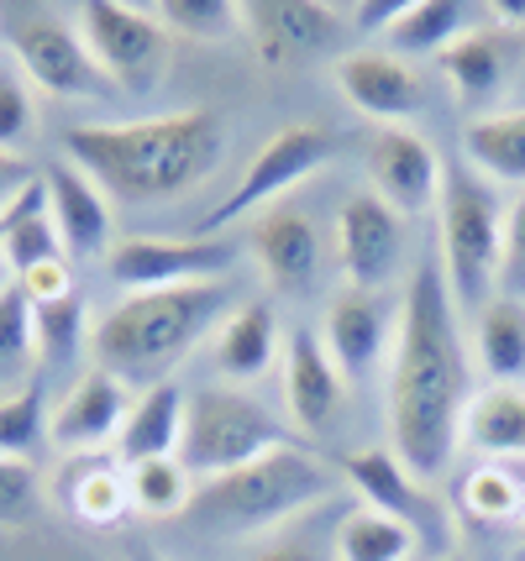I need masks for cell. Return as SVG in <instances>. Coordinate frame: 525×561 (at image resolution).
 I'll list each match as a JSON object with an SVG mask.
<instances>
[{
    "label": "cell",
    "instance_id": "cell-39",
    "mask_svg": "<svg viewBox=\"0 0 525 561\" xmlns=\"http://www.w3.org/2000/svg\"><path fill=\"white\" fill-rule=\"evenodd\" d=\"M11 284H16L32 305H53V299H69V294H75V268H69V257H53V263L26 268L22 278H11Z\"/></svg>",
    "mask_w": 525,
    "mask_h": 561
},
{
    "label": "cell",
    "instance_id": "cell-20",
    "mask_svg": "<svg viewBox=\"0 0 525 561\" xmlns=\"http://www.w3.org/2000/svg\"><path fill=\"white\" fill-rule=\"evenodd\" d=\"M252 252L278 294H300L321 268V231L310 210L284 199V205H269L263 216H252Z\"/></svg>",
    "mask_w": 525,
    "mask_h": 561
},
{
    "label": "cell",
    "instance_id": "cell-44",
    "mask_svg": "<svg viewBox=\"0 0 525 561\" xmlns=\"http://www.w3.org/2000/svg\"><path fill=\"white\" fill-rule=\"evenodd\" d=\"M126 561H163V557H158L152 546H137V551H132V557H126Z\"/></svg>",
    "mask_w": 525,
    "mask_h": 561
},
{
    "label": "cell",
    "instance_id": "cell-34",
    "mask_svg": "<svg viewBox=\"0 0 525 561\" xmlns=\"http://www.w3.org/2000/svg\"><path fill=\"white\" fill-rule=\"evenodd\" d=\"M48 436L43 425V383H22L16 393L0 399V457L26 462Z\"/></svg>",
    "mask_w": 525,
    "mask_h": 561
},
{
    "label": "cell",
    "instance_id": "cell-4",
    "mask_svg": "<svg viewBox=\"0 0 525 561\" xmlns=\"http://www.w3.org/2000/svg\"><path fill=\"white\" fill-rule=\"evenodd\" d=\"M331 489H336V478L305 446L289 440L258 462L201 483L190 499V519L201 530H216V536H252V530H269L278 519H289V514L316 510L321 499H331Z\"/></svg>",
    "mask_w": 525,
    "mask_h": 561
},
{
    "label": "cell",
    "instance_id": "cell-10",
    "mask_svg": "<svg viewBox=\"0 0 525 561\" xmlns=\"http://www.w3.org/2000/svg\"><path fill=\"white\" fill-rule=\"evenodd\" d=\"M237 263V242L226 237H122L105 252V268L126 294L210 284Z\"/></svg>",
    "mask_w": 525,
    "mask_h": 561
},
{
    "label": "cell",
    "instance_id": "cell-3",
    "mask_svg": "<svg viewBox=\"0 0 525 561\" xmlns=\"http://www.w3.org/2000/svg\"><path fill=\"white\" fill-rule=\"evenodd\" d=\"M226 278L210 284H184V289H148V294H122L101 320H95V367H105L122 383H169L195 346L205 342V331L221 320Z\"/></svg>",
    "mask_w": 525,
    "mask_h": 561
},
{
    "label": "cell",
    "instance_id": "cell-12",
    "mask_svg": "<svg viewBox=\"0 0 525 561\" xmlns=\"http://www.w3.org/2000/svg\"><path fill=\"white\" fill-rule=\"evenodd\" d=\"M331 79L357 116H368L378 126H404L410 116H421L425 105V79L410 69V58L389 48H352L331 64Z\"/></svg>",
    "mask_w": 525,
    "mask_h": 561
},
{
    "label": "cell",
    "instance_id": "cell-17",
    "mask_svg": "<svg viewBox=\"0 0 525 561\" xmlns=\"http://www.w3.org/2000/svg\"><path fill=\"white\" fill-rule=\"evenodd\" d=\"M284 404L300 436H326L347 410V378L326 357L321 331H295L284 342Z\"/></svg>",
    "mask_w": 525,
    "mask_h": 561
},
{
    "label": "cell",
    "instance_id": "cell-23",
    "mask_svg": "<svg viewBox=\"0 0 525 561\" xmlns=\"http://www.w3.org/2000/svg\"><path fill=\"white\" fill-rule=\"evenodd\" d=\"M284 352V336H278V310L252 299L242 310H231L226 325L216 331V346H210V367L221 373L226 383H252L263 378L269 367L278 363Z\"/></svg>",
    "mask_w": 525,
    "mask_h": 561
},
{
    "label": "cell",
    "instance_id": "cell-27",
    "mask_svg": "<svg viewBox=\"0 0 525 561\" xmlns=\"http://www.w3.org/2000/svg\"><path fill=\"white\" fill-rule=\"evenodd\" d=\"M5 247H0V257H5V268L11 278H22L26 268H37V263H53V257H69L64 242H58V226H53V210H48V190H43V179L26 190L5 216Z\"/></svg>",
    "mask_w": 525,
    "mask_h": 561
},
{
    "label": "cell",
    "instance_id": "cell-36",
    "mask_svg": "<svg viewBox=\"0 0 525 561\" xmlns=\"http://www.w3.org/2000/svg\"><path fill=\"white\" fill-rule=\"evenodd\" d=\"M32 331H37V352L48 363H69L79 352V336H84V305H79V294L53 299V305H32Z\"/></svg>",
    "mask_w": 525,
    "mask_h": 561
},
{
    "label": "cell",
    "instance_id": "cell-2",
    "mask_svg": "<svg viewBox=\"0 0 525 561\" xmlns=\"http://www.w3.org/2000/svg\"><path fill=\"white\" fill-rule=\"evenodd\" d=\"M64 158L122 205H163L201 190L226 158V122L205 105L148 122H90L64 131Z\"/></svg>",
    "mask_w": 525,
    "mask_h": 561
},
{
    "label": "cell",
    "instance_id": "cell-47",
    "mask_svg": "<svg viewBox=\"0 0 525 561\" xmlns=\"http://www.w3.org/2000/svg\"><path fill=\"white\" fill-rule=\"evenodd\" d=\"M436 561H457V557H436Z\"/></svg>",
    "mask_w": 525,
    "mask_h": 561
},
{
    "label": "cell",
    "instance_id": "cell-32",
    "mask_svg": "<svg viewBox=\"0 0 525 561\" xmlns=\"http://www.w3.org/2000/svg\"><path fill=\"white\" fill-rule=\"evenodd\" d=\"M132 472V510L148 519H169V514H190L195 499V478L184 472L179 457H152V462L126 467Z\"/></svg>",
    "mask_w": 525,
    "mask_h": 561
},
{
    "label": "cell",
    "instance_id": "cell-37",
    "mask_svg": "<svg viewBox=\"0 0 525 561\" xmlns=\"http://www.w3.org/2000/svg\"><path fill=\"white\" fill-rule=\"evenodd\" d=\"M32 131V84L16 64H0V152H16Z\"/></svg>",
    "mask_w": 525,
    "mask_h": 561
},
{
    "label": "cell",
    "instance_id": "cell-8",
    "mask_svg": "<svg viewBox=\"0 0 525 561\" xmlns=\"http://www.w3.org/2000/svg\"><path fill=\"white\" fill-rule=\"evenodd\" d=\"M336 131L321 122H289L278 126L269 142L252 152V163L242 169V179L226 190V199H216L201 220H195V237H216L221 226L242 216H263L269 205H284L295 184H305L310 173H321L336 158Z\"/></svg>",
    "mask_w": 525,
    "mask_h": 561
},
{
    "label": "cell",
    "instance_id": "cell-38",
    "mask_svg": "<svg viewBox=\"0 0 525 561\" xmlns=\"http://www.w3.org/2000/svg\"><path fill=\"white\" fill-rule=\"evenodd\" d=\"M37 514V472L0 457V525H26Z\"/></svg>",
    "mask_w": 525,
    "mask_h": 561
},
{
    "label": "cell",
    "instance_id": "cell-9",
    "mask_svg": "<svg viewBox=\"0 0 525 561\" xmlns=\"http://www.w3.org/2000/svg\"><path fill=\"white\" fill-rule=\"evenodd\" d=\"M84 48L95 53L101 73L116 90L148 95L163 84L174 64V37L152 16V5H122V0H90L75 11Z\"/></svg>",
    "mask_w": 525,
    "mask_h": 561
},
{
    "label": "cell",
    "instance_id": "cell-22",
    "mask_svg": "<svg viewBox=\"0 0 525 561\" xmlns=\"http://www.w3.org/2000/svg\"><path fill=\"white\" fill-rule=\"evenodd\" d=\"M442 73H447L452 95L468 100V105H483L504 90V79L521 64V32L515 26H473L468 37H457L442 58Z\"/></svg>",
    "mask_w": 525,
    "mask_h": 561
},
{
    "label": "cell",
    "instance_id": "cell-26",
    "mask_svg": "<svg viewBox=\"0 0 525 561\" xmlns=\"http://www.w3.org/2000/svg\"><path fill=\"white\" fill-rule=\"evenodd\" d=\"M463 158L494 184H525V105L473 116L463 126Z\"/></svg>",
    "mask_w": 525,
    "mask_h": 561
},
{
    "label": "cell",
    "instance_id": "cell-42",
    "mask_svg": "<svg viewBox=\"0 0 525 561\" xmlns=\"http://www.w3.org/2000/svg\"><path fill=\"white\" fill-rule=\"evenodd\" d=\"M32 184H37V173H32V163H26L22 152H0V216H5Z\"/></svg>",
    "mask_w": 525,
    "mask_h": 561
},
{
    "label": "cell",
    "instance_id": "cell-46",
    "mask_svg": "<svg viewBox=\"0 0 525 561\" xmlns=\"http://www.w3.org/2000/svg\"><path fill=\"white\" fill-rule=\"evenodd\" d=\"M515 561H525V546H521V551H515Z\"/></svg>",
    "mask_w": 525,
    "mask_h": 561
},
{
    "label": "cell",
    "instance_id": "cell-30",
    "mask_svg": "<svg viewBox=\"0 0 525 561\" xmlns=\"http://www.w3.org/2000/svg\"><path fill=\"white\" fill-rule=\"evenodd\" d=\"M421 536L384 510H352L336 530V561H410Z\"/></svg>",
    "mask_w": 525,
    "mask_h": 561
},
{
    "label": "cell",
    "instance_id": "cell-24",
    "mask_svg": "<svg viewBox=\"0 0 525 561\" xmlns=\"http://www.w3.org/2000/svg\"><path fill=\"white\" fill-rule=\"evenodd\" d=\"M184 399L190 393L179 383H152L132 410H126V425L116 436V457L126 467L152 462V457H179V436H184Z\"/></svg>",
    "mask_w": 525,
    "mask_h": 561
},
{
    "label": "cell",
    "instance_id": "cell-11",
    "mask_svg": "<svg viewBox=\"0 0 525 561\" xmlns=\"http://www.w3.org/2000/svg\"><path fill=\"white\" fill-rule=\"evenodd\" d=\"M242 32L269 69H289L336 48L347 16L326 0H242Z\"/></svg>",
    "mask_w": 525,
    "mask_h": 561
},
{
    "label": "cell",
    "instance_id": "cell-6",
    "mask_svg": "<svg viewBox=\"0 0 525 561\" xmlns=\"http://www.w3.org/2000/svg\"><path fill=\"white\" fill-rule=\"evenodd\" d=\"M289 446V431L274 410H263L242 389H190L184 399V436H179V462L190 478H221L237 467L269 457Z\"/></svg>",
    "mask_w": 525,
    "mask_h": 561
},
{
    "label": "cell",
    "instance_id": "cell-35",
    "mask_svg": "<svg viewBox=\"0 0 525 561\" xmlns=\"http://www.w3.org/2000/svg\"><path fill=\"white\" fill-rule=\"evenodd\" d=\"M37 357V331H32V299L16 284H0V378L22 373Z\"/></svg>",
    "mask_w": 525,
    "mask_h": 561
},
{
    "label": "cell",
    "instance_id": "cell-33",
    "mask_svg": "<svg viewBox=\"0 0 525 561\" xmlns=\"http://www.w3.org/2000/svg\"><path fill=\"white\" fill-rule=\"evenodd\" d=\"M152 16L169 26V37L226 43L242 32V0H158Z\"/></svg>",
    "mask_w": 525,
    "mask_h": 561
},
{
    "label": "cell",
    "instance_id": "cell-7",
    "mask_svg": "<svg viewBox=\"0 0 525 561\" xmlns=\"http://www.w3.org/2000/svg\"><path fill=\"white\" fill-rule=\"evenodd\" d=\"M0 37L26 73V84H37L43 95L58 100H105L116 95V84L101 73L95 53L84 48L79 22L58 16L48 5H5L0 11Z\"/></svg>",
    "mask_w": 525,
    "mask_h": 561
},
{
    "label": "cell",
    "instance_id": "cell-16",
    "mask_svg": "<svg viewBox=\"0 0 525 561\" xmlns=\"http://www.w3.org/2000/svg\"><path fill=\"white\" fill-rule=\"evenodd\" d=\"M53 504L64 519H75L84 530H116L126 525L132 510V472L116 451H84L69 457L53 478Z\"/></svg>",
    "mask_w": 525,
    "mask_h": 561
},
{
    "label": "cell",
    "instance_id": "cell-25",
    "mask_svg": "<svg viewBox=\"0 0 525 561\" xmlns=\"http://www.w3.org/2000/svg\"><path fill=\"white\" fill-rule=\"evenodd\" d=\"M473 16L478 5L468 0H404L395 26L384 32V48L400 53V58H442V53L457 43V37H468L473 32Z\"/></svg>",
    "mask_w": 525,
    "mask_h": 561
},
{
    "label": "cell",
    "instance_id": "cell-45",
    "mask_svg": "<svg viewBox=\"0 0 525 561\" xmlns=\"http://www.w3.org/2000/svg\"><path fill=\"white\" fill-rule=\"evenodd\" d=\"M0 247H5V226H0ZM0 263H5V257H0Z\"/></svg>",
    "mask_w": 525,
    "mask_h": 561
},
{
    "label": "cell",
    "instance_id": "cell-31",
    "mask_svg": "<svg viewBox=\"0 0 525 561\" xmlns=\"http://www.w3.org/2000/svg\"><path fill=\"white\" fill-rule=\"evenodd\" d=\"M468 440L489 457H525V393L494 383L468 410Z\"/></svg>",
    "mask_w": 525,
    "mask_h": 561
},
{
    "label": "cell",
    "instance_id": "cell-40",
    "mask_svg": "<svg viewBox=\"0 0 525 561\" xmlns=\"http://www.w3.org/2000/svg\"><path fill=\"white\" fill-rule=\"evenodd\" d=\"M500 278L510 289H525V195L504 210V268Z\"/></svg>",
    "mask_w": 525,
    "mask_h": 561
},
{
    "label": "cell",
    "instance_id": "cell-29",
    "mask_svg": "<svg viewBox=\"0 0 525 561\" xmlns=\"http://www.w3.org/2000/svg\"><path fill=\"white\" fill-rule=\"evenodd\" d=\"M457 510L483 530H515V525H525V478L500 462L473 467L457 483Z\"/></svg>",
    "mask_w": 525,
    "mask_h": 561
},
{
    "label": "cell",
    "instance_id": "cell-1",
    "mask_svg": "<svg viewBox=\"0 0 525 561\" xmlns=\"http://www.w3.org/2000/svg\"><path fill=\"white\" fill-rule=\"evenodd\" d=\"M468 425V352L457 336V305L442 263H415L400 299V342L389 378V436L421 483L452 462Z\"/></svg>",
    "mask_w": 525,
    "mask_h": 561
},
{
    "label": "cell",
    "instance_id": "cell-43",
    "mask_svg": "<svg viewBox=\"0 0 525 561\" xmlns=\"http://www.w3.org/2000/svg\"><path fill=\"white\" fill-rule=\"evenodd\" d=\"M258 561H321V551H316L310 540H274Z\"/></svg>",
    "mask_w": 525,
    "mask_h": 561
},
{
    "label": "cell",
    "instance_id": "cell-14",
    "mask_svg": "<svg viewBox=\"0 0 525 561\" xmlns=\"http://www.w3.org/2000/svg\"><path fill=\"white\" fill-rule=\"evenodd\" d=\"M336 252H342V273L352 289H384L404 257V226L400 216L368 190L352 195L336 210Z\"/></svg>",
    "mask_w": 525,
    "mask_h": 561
},
{
    "label": "cell",
    "instance_id": "cell-19",
    "mask_svg": "<svg viewBox=\"0 0 525 561\" xmlns=\"http://www.w3.org/2000/svg\"><path fill=\"white\" fill-rule=\"evenodd\" d=\"M126 410H132V404H126L122 378H111L105 367H90V373L75 378V389L64 393V404L53 410L48 436H53V446H64L69 457L105 451L111 440L122 436Z\"/></svg>",
    "mask_w": 525,
    "mask_h": 561
},
{
    "label": "cell",
    "instance_id": "cell-13",
    "mask_svg": "<svg viewBox=\"0 0 525 561\" xmlns=\"http://www.w3.org/2000/svg\"><path fill=\"white\" fill-rule=\"evenodd\" d=\"M368 179H374V195L395 210L400 220L425 216L436 199H442V158L436 147L425 142L421 131L410 126H384L374 142H368Z\"/></svg>",
    "mask_w": 525,
    "mask_h": 561
},
{
    "label": "cell",
    "instance_id": "cell-15",
    "mask_svg": "<svg viewBox=\"0 0 525 561\" xmlns=\"http://www.w3.org/2000/svg\"><path fill=\"white\" fill-rule=\"evenodd\" d=\"M342 472H347L352 489L368 499V510H384V514H395V519H404L421 540H431V530H447L442 499H436L431 483H421L389 446H363V451L342 457Z\"/></svg>",
    "mask_w": 525,
    "mask_h": 561
},
{
    "label": "cell",
    "instance_id": "cell-28",
    "mask_svg": "<svg viewBox=\"0 0 525 561\" xmlns=\"http://www.w3.org/2000/svg\"><path fill=\"white\" fill-rule=\"evenodd\" d=\"M478 363L504 389H521L525 383V299L521 294H500V299L483 305V316H478Z\"/></svg>",
    "mask_w": 525,
    "mask_h": 561
},
{
    "label": "cell",
    "instance_id": "cell-21",
    "mask_svg": "<svg viewBox=\"0 0 525 561\" xmlns=\"http://www.w3.org/2000/svg\"><path fill=\"white\" fill-rule=\"evenodd\" d=\"M43 190H48L53 226H58V242L69 257H101L116 247L111 242V199L101 195V184L90 173H79L64 158L43 173Z\"/></svg>",
    "mask_w": 525,
    "mask_h": 561
},
{
    "label": "cell",
    "instance_id": "cell-41",
    "mask_svg": "<svg viewBox=\"0 0 525 561\" xmlns=\"http://www.w3.org/2000/svg\"><path fill=\"white\" fill-rule=\"evenodd\" d=\"M342 16H347V32L374 37V32H389V26H395L400 0H352V5H342Z\"/></svg>",
    "mask_w": 525,
    "mask_h": 561
},
{
    "label": "cell",
    "instance_id": "cell-18",
    "mask_svg": "<svg viewBox=\"0 0 525 561\" xmlns=\"http://www.w3.org/2000/svg\"><path fill=\"white\" fill-rule=\"evenodd\" d=\"M384 342H389V299L378 289L342 284V289L331 294L326 320H321V346H326V357L336 363V373L347 383H363L378 367V357H384Z\"/></svg>",
    "mask_w": 525,
    "mask_h": 561
},
{
    "label": "cell",
    "instance_id": "cell-5",
    "mask_svg": "<svg viewBox=\"0 0 525 561\" xmlns=\"http://www.w3.org/2000/svg\"><path fill=\"white\" fill-rule=\"evenodd\" d=\"M436 216H442V278L452 305L483 310L504 268V210L494 184H483L468 163H452Z\"/></svg>",
    "mask_w": 525,
    "mask_h": 561
}]
</instances>
